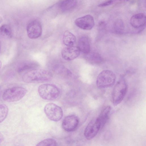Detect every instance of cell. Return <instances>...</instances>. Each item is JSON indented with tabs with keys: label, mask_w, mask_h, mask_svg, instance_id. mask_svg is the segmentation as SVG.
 Segmentation results:
<instances>
[{
	"label": "cell",
	"mask_w": 146,
	"mask_h": 146,
	"mask_svg": "<svg viewBox=\"0 0 146 146\" xmlns=\"http://www.w3.org/2000/svg\"><path fill=\"white\" fill-rule=\"evenodd\" d=\"M27 92V90L21 87H15L6 90L3 94V100L8 102L18 101L22 98Z\"/></svg>",
	"instance_id": "cell-5"
},
{
	"label": "cell",
	"mask_w": 146,
	"mask_h": 146,
	"mask_svg": "<svg viewBox=\"0 0 146 146\" xmlns=\"http://www.w3.org/2000/svg\"><path fill=\"white\" fill-rule=\"evenodd\" d=\"M1 88L0 87V99L1 98Z\"/></svg>",
	"instance_id": "cell-28"
},
{
	"label": "cell",
	"mask_w": 146,
	"mask_h": 146,
	"mask_svg": "<svg viewBox=\"0 0 146 146\" xmlns=\"http://www.w3.org/2000/svg\"><path fill=\"white\" fill-rule=\"evenodd\" d=\"M146 20L145 15L143 13H139L134 15L131 17L130 23L134 28H141L145 26Z\"/></svg>",
	"instance_id": "cell-12"
},
{
	"label": "cell",
	"mask_w": 146,
	"mask_h": 146,
	"mask_svg": "<svg viewBox=\"0 0 146 146\" xmlns=\"http://www.w3.org/2000/svg\"><path fill=\"white\" fill-rule=\"evenodd\" d=\"M42 27L40 22L37 20L31 22L27 25V32L28 36L35 39L40 37L42 33Z\"/></svg>",
	"instance_id": "cell-8"
},
{
	"label": "cell",
	"mask_w": 146,
	"mask_h": 146,
	"mask_svg": "<svg viewBox=\"0 0 146 146\" xmlns=\"http://www.w3.org/2000/svg\"><path fill=\"white\" fill-rule=\"evenodd\" d=\"M1 44L0 42V49H1Z\"/></svg>",
	"instance_id": "cell-30"
},
{
	"label": "cell",
	"mask_w": 146,
	"mask_h": 146,
	"mask_svg": "<svg viewBox=\"0 0 146 146\" xmlns=\"http://www.w3.org/2000/svg\"><path fill=\"white\" fill-rule=\"evenodd\" d=\"M102 128L98 117L93 118L88 123L85 129L84 134L85 137L88 140L92 139Z\"/></svg>",
	"instance_id": "cell-7"
},
{
	"label": "cell",
	"mask_w": 146,
	"mask_h": 146,
	"mask_svg": "<svg viewBox=\"0 0 146 146\" xmlns=\"http://www.w3.org/2000/svg\"><path fill=\"white\" fill-rule=\"evenodd\" d=\"M8 112V108L6 105L3 104H0V123L6 119Z\"/></svg>",
	"instance_id": "cell-21"
},
{
	"label": "cell",
	"mask_w": 146,
	"mask_h": 146,
	"mask_svg": "<svg viewBox=\"0 0 146 146\" xmlns=\"http://www.w3.org/2000/svg\"><path fill=\"white\" fill-rule=\"evenodd\" d=\"M37 63L33 61H26L23 62L17 66V72L21 73L27 70L34 69L38 66Z\"/></svg>",
	"instance_id": "cell-15"
},
{
	"label": "cell",
	"mask_w": 146,
	"mask_h": 146,
	"mask_svg": "<svg viewBox=\"0 0 146 146\" xmlns=\"http://www.w3.org/2000/svg\"><path fill=\"white\" fill-rule=\"evenodd\" d=\"M79 49L77 46H66L63 48L61 52L62 57L64 60L70 61L78 57L80 54Z\"/></svg>",
	"instance_id": "cell-11"
},
{
	"label": "cell",
	"mask_w": 146,
	"mask_h": 146,
	"mask_svg": "<svg viewBox=\"0 0 146 146\" xmlns=\"http://www.w3.org/2000/svg\"><path fill=\"white\" fill-rule=\"evenodd\" d=\"M124 27V25L123 20L121 19H118L114 23L113 29L116 33L121 34L123 33Z\"/></svg>",
	"instance_id": "cell-20"
},
{
	"label": "cell",
	"mask_w": 146,
	"mask_h": 146,
	"mask_svg": "<svg viewBox=\"0 0 146 146\" xmlns=\"http://www.w3.org/2000/svg\"><path fill=\"white\" fill-rule=\"evenodd\" d=\"M106 26V23L104 21H101L99 24V27L101 29L105 28Z\"/></svg>",
	"instance_id": "cell-25"
},
{
	"label": "cell",
	"mask_w": 146,
	"mask_h": 146,
	"mask_svg": "<svg viewBox=\"0 0 146 146\" xmlns=\"http://www.w3.org/2000/svg\"><path fill=\"white\" fill-rule=\"evenodd\" d=\"M111 108L108 106L104 108L98 117L101 125L102 128L105 125L109 117Z\"/></svg>",
	"instance_id": "cell-19"
},
{
	"label": "cell",
	"mask_w": 146,
	"mask_h": 146,
	"mask_svg": "<svg viewBox=\"0 0 146 146\" xmlns=\"http://www.w3.org/2000/svg\"><path fill=\"white\" fill-rule=\"evenodd\" d=\"M77 4V1L75 0H63L60 1L58 4L60 9L62 12H66L74 8Z\"/></svg>",
	"instance_id": "cell-14"
},
{
	"label": "cell",
	"mask_w": 146,
	"mask_h": 146,
	"mask_svg": "<svg viewBox=\"0 0 146 146\" xmlns=\"http://www.w3.org/2000/svg\"><path fill=\"white\" fill-rule=\"evenodd\" d=\"M85 55V59L92 64H98L102 63L103 61L102 57L97 52H90Z\"/></svg>",
	"instance_id": "cell-17"
},
{
	"label": "cell",
	"mask_w": 146,
	"mask_h": 146,
	"mask_svg": "<svg viewBox=\"0 0 146 146\" xmlns=\"http://www.w3.org/2000/svg\"><path fill=\"white\" fill-rule=\"evenodd\" d=\"M53 70L56 73L64 77H69L72 75L71 72L64 66L59 64L55 65L53 68Z\"/></svg>",
	"instance_id": "cell-16"
},
{
	"label": "cell",
	"mask_w": 146,
	"mask_h": 146,
	"mask_svg": "<svg viewBox=\"0 0 146 146\" xmlns=\"http://www.w3.org/2000/svg\"><path fill=\"white\" fill-rule=\"evenodd\" d=\"M2 66V63L1 61L0 60V70L1 69Z\"/></svg>",
	"instance_id": "cell-27"
},
{
	"label": "cell",
	"mask_w": 146,
	"mask_h": 146,
	"mask_svg": "<svg viewBox=\"0 0 146 146\" xmlns=\"http://www.w3.org/2000/svg\"><path fill=\"white\" fill-rule=\"evenodd\" d=\"M0 34L3 36L11 37L12 35L11 29L8 25L4 24L0 27Z\"/></svg>",
	"instance_id": "cell-22"
},
{
	"label": "cell",
	"mask_w": 146,
	"mask_h": 146,
	"mask_svg": "<svg viewBox=\"0 0 146 146\" xmlns=\"http://www.w3.org/2000/svg\"><path fill=\"white\" fill-rule=\"evenodd\" d=\"M115 79V75L113 72L109 70H104L98 76L96 84L100 89L108 88L113 85Z\"/></svg>",
	"instance_id": "cell-4"
},
{
	"label": "cell",
	"mask_w": 146,
	"mask_h": 146,
	"mask_svg": "<svg viewBox=\"0 0 146 146\" xmlns=\"http://www.w3.org/2000/svg\"><path fill=\"white\" fill-rule=\"evenodd\" d=\"M57 143L55 140L52 138L44 139L38 143L36 146H57Z\"/></svg>",
	"instance_id": "cell-23"
},
{
	"label": "cell",
	"mask_w": 146,
	"mask_h": 146,
	"mask_svg": "<svg viewBox=\"0 0 146 146\" xmlns=\"http://www.w3.org/2000/svg\"><path fill=\"white\" fill-rule=\"evenodd\" d=\"M78 47L80 52L85 54L90 52V45L89 39L87 36L83 35L79 38Z\"/></svg>",
	"instance_id": "cell-13"
},
{
	"label": "cell",
	"mask_w": 146,
	"mask_h": 146,
	"mask_svg": "<svg viewBox=\"0 0 146 146\" xmlns=\"http://www.w3.org/2000/svg\"><path fill=\"white\" fill-rule=\"evenodd\" d=\"M52 77V74L48 71L34 69L25 73L22 76V80L27 83L44 82L50 80Z\"/></svg>",
	"instance_id": "cell-1"
},
{
	"label": "cell",
	"mask_w": 146,
	"mask_h": 146,
	"mask_svg": "<svg viewBox=\"0 0 146 146\" xmlns=\"http://www.w3.org/2000/svg\"><path fill=\"white\" fill-rule=\"evenodd\" d=\"M4 137L3 135L0 132V143L3 141Z\"/></svg>",
	"instance_id": "cell-26"
},
{
	"label": "cell",
	"mask_w": 146,
	"mask_h": 146,
	"mask_svg": "<svg viewBox=\"0 0 146 146\" xmlns=\"http://www.w3.org/2000/svg\"><path fill=\"white\" fill-rule=\"evenodd\" d=\"M127 90L126 81L124 78L121 77L115 85L112 92V102L114 106H117L121 102L125 95Z\"/></svg>",
	"instance_id": "cell-2"
},
{
	"label": "cell",
	"mask_w": 146,
	"mask_h": 146,
	"mask_svg": "<svg viewBox=\"0 0 146 146\" xmlns=\"http://www.w3.org/2000/svg\"><path fill=\"white\" fill-rule=\"evenodd\" d=\"M2 21V18L0 17V23Z\"/></svg>",
	"instance_id": "cell-29"
},
{
	"label": "cell",
	"mask_w": 146,
	"mask_h": 146,
	"mask_svg": "<svg viewBox=\"0 0 146 146\" xmlns=\"http://www.w3.org/2000/svg\"><path fill=\"white\" fill-rule=\"evenodd\" d=\"M38 92L40 96L43 99L52 100L59 96L60 92L55 85L50 84H45L40 85L38 88Z\"/></svg>",
	"instance_id": "cell-3"
},
{
	"label": "cell",
	"mask_w": 146,
	"mask_h": 146,
	"mask_svg": "<svg viewBox=\"0 0 146 146\" xmlns=\"http://www.w3.org/2000/svg\"><path fill=\"white\" fill-rule=\"evenodd\" d=\"M113 0H108L103 3H100L98 5L99 7H104L108 6L112 4L113 2Z\"/></svg>",
	"instance_id": "cell-24"
},
{
	"label": "cell",
	"mask_w": 146,
	"mask_h": 146,
	"mask_svg": "<svg viewBox=\"0 0 146 146\" xmlns=\"http://www.w3.org/2000/svg\"><path fill=\"white\" fill-rule=\"evenodd\" d=\"M62 40L64 44L66 46H73L75 44L76 38L73 34L66 31L64 34Z\"/></svg>",
	"instance_id": "cell-18"
},
{
	"label": "cell",
	"mask_w": 146,
	"mask_h": 146,
	"mask_svg": "<svg viewBox=\"0 0 146 146\" xmlns=\"http://www.w3.org/2000/svg\"><path fill=\"white\" fill-rule=\"evenodd\" d=\"M79 123L78 117L74 115L66 116L62 123V127L66 131L71 132L74 131L77 128Z\"/></svg>",
	"instance_id": "cell-9"
},
{
	"label": "cell",
	"mask_w": 146,
	"mask_h": 146,
	"mask_svg": "<svg viewBox=\"0 0 146 146\" xmlns=\"http://www.w3.org/2000/svg\"><path fill=\"white\" fill-rule=\"evenodd\" d=\"M74 22L78 27L86 30L91 29L95 24L93 17L90 15H87L78 18L75 20Z\"/></svg>",
	"instance_id": "cell-10"
},
{
	"label": "cell",
	"mask_w": 146,
	"mask_h": 146,
	"mask_svg": "<svg viewBox=\"0 0 146 146\" xmlns=\"http://www.w3.org/2000/svg\"><path fill=\"white\" fill-rule=\"evenodd\" d=\"M44 111L47 117L53 121H59L63 115V111L61 108L53 103L47 104L45 106Z\"/></svg>",
	"instance_id": "cell-6"
}]
</instances>
